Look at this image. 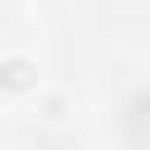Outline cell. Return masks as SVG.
Returning <instances> with one entry per match:
<instances>
[{"instance_id": "1", "label": "cell", "mask_w": 150, "mask_h": 150, "mask_svg": "<svg viewBox=\"0 0 150 150\" xmlns=\"http://www.w3.org/2000/svg\"><path fill=\"white\" fill-rule=\"evenodd\" d=\"M0 80H5L9 89H28V84L38 80V66H33L28 56H5V61H0Z\"/></svg>"}]
</instances>
